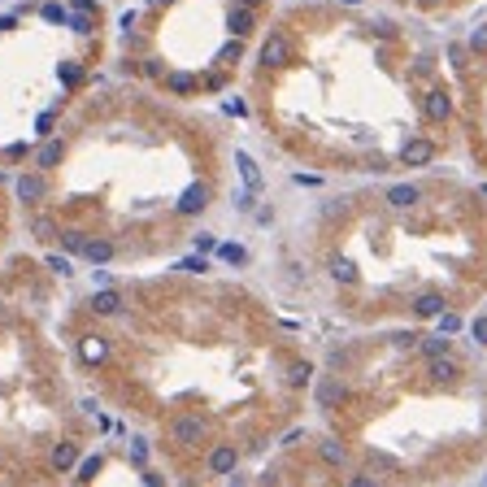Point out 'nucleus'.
Segmentation results:
<instances>
[{"mask_svg": "<svg viewBox=\"0 0 487 487\" xmlns=\"http://www.w3.org/2000/svg\"><path fill=\"white\" fill-rule=\"evenodd\" d=\"M287 57H291V44H287L283 31H274V35H266L262 48H257V70H262V74H274V70L287 66Z\"/></svg>", "mask_w": 487, "mask_h": 487, "instance_id": "obj_1", "label": "nucleus"}, {"mask_svg": "<svg viewBox=\"0 0 487 487\" xmlns=\"http://www.w3.org/2000/svg\"><path fill=\"white\" fill-rule=\"evenodd\" d=\"M422 113H427L431 122H448V118H452V96H448L444 87H431L427 101H422Z\"/></svg>", "mask_w": 487, "mask_h": 487, "instance_id": "obj_2", "label": "nucleus"}, {"mask_svg": "<svg viewBox=\"0 0 487 487\" xmlns=\"http://www.w3.org/2000/svg\"><path fill=\"white\" fill-rule=\"evenodd\" d=\"M427 375H431L435 387H452V383L461 379V366L448 361V352H444V357H431V370H427Z\"/></svg>", "mask_w": 487, "mask_h": 487, "instance_id": "obj_3", "label": "nucleus"}, {"mask_svg": "<svg viewBox=\"0 0 487 487\" xmlns=\"http://www.w3.org/2000/svg\"><path fill=\"white\" fill-rule=\"evenodd\" d=\"M431 157H435V144H431V139H409V144L400 148V161H404V166H427Z\"/></svg>", "mask_w": 487, "mask_h": 487, "instance_id": "obj_4", "label": "nucleus"}, {"mask_svg": "<svg viewBox=\"0 0 487 487\" xmlns=\"http://www.w3.org/2000/svg\"><path fill=\"white\" fill-rule=\"evenodd\" d=\"M314 396H318V404H322V409H335V404L348 396V387L339 383V379H322V383L314 387Z\"/></svg>", "mask_w": 487, "mask_h": 487, "instance_id": "obj_5", "label": "nucleus"}, {"mask_svg": "<svg viewBox=\"0 0 487 487\" xmlns=\"http://www.w3.org/2000/svg\"><path fill=\"white\" fill-rule=\"evenodd\" d=\"M422 200V191L413 183H396V187H387V209H413Z\"/></svg>", "mask_w": 487, "mask_h": 487, "instance_id": "obj_6", "label": "nucleus"}, {"mask_svg": "<svg viewBox=\"0 0 487 487\" xmlns=\"http://www.w3.org/2000/svg\"><path fill=\"white\" fill-rule=\"evenodd\" d=\"M235 170H239V178H244V187H253V191L262 187V166H257V161L244 153V148L235 153Z\"/></svg>", "mask_w": 487, "mask_h": 487, "instance_id": "obj_7", "label": "nucleus"}, {"mask_svg": "<svg viewBox=\"0 0 487 487\" xmlns=\"http://www.w3.org/2000/svg\"><path fill=\"white\" fill-rule=\"evenodd\" d=\"M318 457L327 461V465H344L348 452H344V444H339L335 435H318Z\"/></svg>", "mask_w": 487, "mask_h": 487, "instance_id": "obj_8", "label": "nucleus"}, {"mask_svg": "<svg viewBox=\"0 0 487 487\" xmlns=\"http://www.w3.org/2000/svg\"><path fill=\"white\" fill-rule=\"evenodd\" d=\"M440 309H444V296H440V291H422V296L413 300V318H435Z\"/></svg>", "mask_w": 487, "mask_h": 487, "instance_id": "obj_9", "label": "nucleus"}, {"mask_svg": "<svg viewBox=\"0 0 487 487\" xmlns=\"http://www.w3.org/2000/svg\"><path fill=\"white\" fill-rule=\"evenodd\" d=\"M331 279H335V283H344V287H348V283H357V266L348 262V257H331Z\"/></svg>", "mask_w": 487, "mask_h": 487, "instance_id": "obj_10", "label": "nucleus"}, {"mask_svg": "<svg viewBox=\"0 0 487 487\" xmlns=\"http://www.w3.org/2000/svg\"><path fill=\"white\" fill-rule=\"evenodd\" d=\"M218 257H222V262H231V266H244V262H248V248L235 244V239H226V244H218Z\"/></svg>", "mask_w": 487, "mask_h": 487, "instance_id": "obj_11", "label": "nucleus"}, {"mask_svg": "<svg viewBox=\"0 0 487 487\" xmlns=\"http://www.w3.org/2000/svg\"><path fill=\"white\" fill-rule=\"evenodd\" d=\"M418 352L427 357V361H431V357H444V352H448V335H431V339H418Z\"/></svg>", "mask_w": 487, "mask_h": 487, "instance_id": "obj_12", "label": "nucleus"}, {"mask_svg": "<svg viewBox=\"0 0 487 487\" xmlns=\"http://www.w3.org/2000/svg\"><path fill=\"white\" fill-rule=\"evenodd\" d=\"M435 322H440V335H461V331H465V318L448 314V309H440V314H435Z\"/></svg>", "mask_w": 487, "mask_h": 487, "instance_id": "obj_13", "label": "nucleus"}, {"mask_svg": "<svg viewBox=\"0 0 487 487\" xmlns=\"http://www.w3.org/2000/svg\"><path fill=\"white\" fill-rule=\"evenodd\" d=\"M314 379V370L309 366H305V361H296V366H291L287 370V387H305V383H309Z\"/></svg>", "mask_w": 487, "mask_h": 487, "instance_id": "obj_14", "label": "nucleus"}, {"mask_svg": "<svg viewBox=\"0 0 487 487\" xmlns=\"http://www.w3.org/2000/svg\"><path fill=\"white\" fill-rule=\"evenodd\" d=\"M418 339L422 335H413V331H392V335H387V344H392V348H418Z\"/></svg>", "mask_w": 487, "mask_h": 487, "instance_id": "obj_15", "label": "nucleus"}, {"mask_svg": "<svg viewBox=\"0 0 487 487\" xmlns=\"http://www.w3.org/2000/svg\"><path fill=\"white\" fill-rule=\"evenodd\" d=\"M370 470H375V475H383V470L392 475V470H396V461H392V457H383V452H370Z\"/></svg>", "mask_w": 487, "mask_h": 487, "instance_id": "obj_16", "label": "nucleus"}, {"mask_svg": "<svg viewBox=\"0 0 487 487\" xmlns=\"http://www.w3.org/2000/svg\"><path fill=\"white\" fill-rule=\"evenodd\" d=\"M5 196H13V170L0 166V200H5Z\"/></svg>", "mask_w": 487, "mask_h": 487, "instance_id": "obj_17", "label": "nucleus"}, {"mask_svg": "<svg viewBox=\"0 0 487 487\" xmlns=\"http://www.w3.org/2000/svg\"><path fill=\"white\" fill-rule=\"evenodd\" d=\"M470 48H475V53H487V26H479L475 35H470Z\"/></svg>", "mask_w": 487, "mask_h": 487, "instance_id": "obj_18", "label": "nucleus"}, {"mask_svg": "<svg viewBox=\"0 0 487 487\" xmlns=\"http://www.w3.org/2000/svg\"><path fill=\"white\" fill-rule=\"evenodd\" d=\"M296 183H300V187H322V178H318L314 170H300V174H296Z\"/></svg>", "mask_w": 487, "mask_h": 487, "instance_id": "obj_19", "label": "nucleus"}, {"mask_svg": "<svg viewBox=\"0 0 487 487\" xmlns=\"http://www.w3.org/2000/svg\"><path fill=\"white\" fill-rule=\"evenodd\" d=\"M475 339H479V344H487V314L475 318Z\"/></svg>", "mask_w": 487, "mask_h": 487, "instance_id": "obj_20", "label": "nucleus"}, {"mask_svg": "<svg viewBox=\"0 0 487 487\" xmlns=\"http://www.w3.org/2000/svg\"><path fill=\"white\" fill-rule=\"evenodd\" d=\"M375 479H379V475H348V483H352V487H370Z\"/></svg>", "mask_w": 487, "mask_h": 487, "instance_id": "obj_21", "label": "nucleus"}, {"mask_svg": "<svg viewBox=\"0 0 487 487\" xmlns=\"http://www.w3.org/2000/svg\"><path fill=\"white\" fill-rule=\"evenodd\" d=\"M244 5H253V9H262V5H266V0H244Z\"/></svg>", "mask_w": 487, "mask_h": 487, "instance_id": "obj_22", "label": "nucleus"}, {"mask_svg": "<svg viewBox=\"0 0 487 487\" xmlns=\"http://www.w3.org/2000/svg\"><path fill=\"white\" fill-rule=\"evenodd\" d=\"M9 309V300H5V291H0V314H5Z\"/></svg>", "mask_w": 487, "mask_h": 487, "instance_id": "obj_23", "label": "nucleus"}, {"mask_svg": "<svg viewBox=\"0 0 487 487\" xmlns=\"http://www.w3.org/2000/svg\"><path fill=\"white\" fill-rule=\"evenodd\" d=\"M339 5H361V0H339Z\"/></svg>", "mask_w": 487, "mask_h": 487, "instance_id": "obj_24", "label": "nucleus"}, {"mask_svg": "<svg viewBox=\"0 0 487 487\" xmlns=\"http://www.w3.org/2000/svg\"><path fill=\"white\" fill-rule=\"evenodd\" d=\"M418 5H440V0H418Z\"/></svg>", "mask_w": 487, "mask_h": 487, "instance_id": "obj_25", "label": "nucleus"}]
</instances>
